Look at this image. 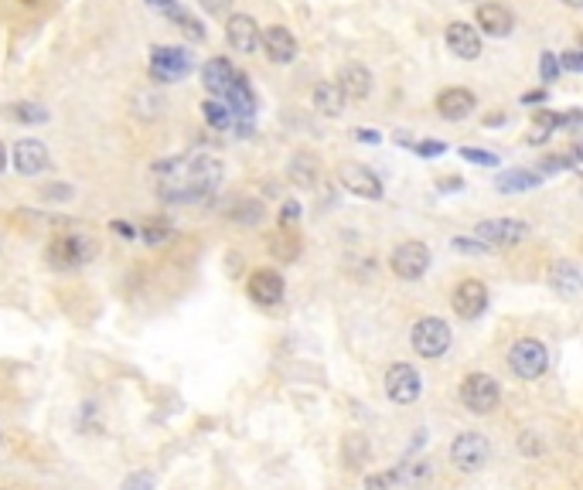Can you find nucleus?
<instances>
[{
  "label": "nucleus",
  "instance_id": "nucleus-1",
  "mask_svg": "<svg viewBox=\"0 0 583 490\" xmlns=\"http://www.w3.org/2000/svg\"><path fill=\"white\" fill-rule=\"evenodd\" d=\"M160 195L168 201H199L222 184V164L215 157H185L157 164Z\"/></svg>",
  "mask_w": 583,
  "mask_h": 490
},
{
  "label": "nucleus",
  "instance_id": "nucleus-2",
  "mask_svg": "<svg viewBox=\"0 0 583 490\" xmlns=\"http://www.w3.org/2000/svg\"><path fill=\"white\" fill-rule=\"evenodd\" d=\"M457 399L471 416H491L501 402V385L488 371H471L457 385Z\"/></svg>",
  "mask_w": 583,
  "mask_h": 490
},
{
  "label": "nucleus",
  "instance_id": "nucleus-3",
  "mask_svg": "<svg viewBox=\"0 0 583 490\" xmlns=\"http://www.w3.org/2000/svg\"><path fill=\"white\" fill-rule=\"evenodd\" d=\"M451 341H454V334H451L447 321H441V317H420L410 331V348L416 351L423 361L443 358L447 348H451Z\"/></svg>",
  "mask_w": 583,
  "mask_h": 490
},
{
  "label": "nucleus",
  "instance_id": "nucleus-4",
  "mask_svg": "<svg viewBox=\"0 0 583 490\" xmlns=\"http://www.w3.org/2000/svg\"><path fill=\"white\" fill-rule=\"evenodd\" d=\"M509 368H512L515 379L522 381L542 379L546 368H549V348L542 344L539 337H519L509 348Z\"/></svg>",
  "mask_w": 583,
  "mask_h": 490
},
{
  "label": "nucleus",
  "instance_id": "nucleus-5",
  "mask_svg": "<svg viewBox=\"0 0 583 490\" xmlns=\"http://www.w3.org/2000/svg\"><path fill=\"white\" fill-rule=\"evenodd\" d=\"M48 266L58 269V273H72V269L86 266L96 259V242L86 235H58L52 238V245H48Z\"/></svg>",
  "mask_w": 583,
  "mask_h": 490
},
{
  "label": "nucleus",
  "instance_id": "nucleus-6",
  "mask_svg": "<svg viewBox=\"0 0 583 490\" xmlns=\"http://www.w3.org/2000/svg\"><path fill=\"white\" fill-rule=\"evenodd\" d=\"M430 263H433V255H430V245L427 242H399L393 255H389V269H393V276L403 283H416L427 276Z\"/></svg>",
  "mask_w": 583,
  "mask_h": 490
},
{
  "label": "nucleus",
  "instance_id": "nucleus-7",
  "mask_svg": "<svg viewBox=\"0 0 583 490\" xmlns=\"http://www.w3.org/2000/svg\"><path fill=\"white\" fill-rule=\"evenodd\" d=\"M488 460H491V443H488L484 433L464 429V433L454 436V443H451V463H454L461 474H478V470H484Z\"/></svg>",
  "mask_w": 583,
  "mask_h": 490
},
{
  "label": "nucleus",
  "instance_id": "nucleus-8",
  "mask_svg": "<svg viewBox=\"0 0 583 490\" xmlns=\"http://www.w3.org/2000/svg\"><path fill=\"white\" fill-rule=\"evenodd\" d=\"M385 395H389V402H396V406H413L420 392H423V379H420V371L406 361H393L385 368Z\"/></svg>",
  "mask_w": 583,
  "mask_h": 490
},
{
  "label": "nucleus",
  "instance_id": "nucleus-9",
  "mask_svg": "<svg viewBox=\"0 0 583 490\" xmlns=\"http://www.w3.org/2000/svg\"><path fill=\"white\" fill-rule=\"evenodd\" d=\"M474 238H481L491 249H515L519 242L529 238V225L519 218H488L474 228Z\"/></svg>",
  "mask_w": 583,
  "mask_h": 490
},
{
  "label": "nucleus",
  "instance_id": "nucleus-10",
  "mask_svg": "<svg viewBox=\"0 0 583 490\" xmlns=\"http://www.w3.org/2000/svg\"><path fill=\"white\" fill-rule=\"evenodd\" d=\"M488 300H491L488 286H484L481 280L468 276V280H461L454 286V293H451V307H454V313L461 317V321H478L484 310H488Z\"/></svg>",
  "mask_w": 583,
  "mask_h": 490
},
{
  "label": "nucleus",
  "instance_id": "nucleus-11",
  "mask_svg": "<svg viewBox=\"0 0 583 490\" xmlns=\"http://www.w3.org/2000/svg\"><path fill=\"white\" fill-rule=\"evenodd\" d=\"M191 72V55L174 44H157L151 52V75L157 82H178Z\"/></svg>",
  "mask_w": 583,
  "mask_h": 490
},
{
  "label": "nucleus",
  "instance_id": "nucleus-12",
  "mask_svg": "<svg viewBox=\"0 0 583 490\" xmlns=\"http://www.w3.org/2000/svg\"><path fill=\"white\" fill-rule=\"evenodd\" d=\"M338 181H342L345 191H352L355 197H369V201H379V197H383L379 174L369 170L365 164H355V160L342 164V168H338Z\"/></svg>",
  "mask_w": 583,
  "mask_h": 490
},
{
  "label": "nucleus",
  "instance_id": "nucleus-13",
  "mask_svg": "<svg viewBox=\"0 0 583 490\" xmlns=\"http://www.w3.org/2000/svg\"><path fill=\"white\" fill-rule=\"evenodd\" d=\"M246 290H249V300L259 303V307H277L287 293V283L284 276L277 273V269H253V276L246 283Z\"/></svg>",
  "mask_w": 583,
  "mask_h": 490
},
{
  "label": "nucleus",
  "instance_id": "nucleus-14",
  "mask_svg": "<svg viewBox=\"0 0 583 490\" xmlns=\"http://www.w3.org/2000/svg\"><path fill=\"white\" fill-rule=\"evenodd\" d=\"M226 42L232 52L253 55L259 44H263V31H259V24L249 14H232L226 24Z\"/></svg>",
  "mask_w": 583,
  "mask_h": 490
},
{
  "label": "nucleus",
  "instance_id": "nucleus-15",
  "mask_svg": "<svg viewBox=\"0 0 583 490\" xmlns=\"http://www.w3.org/2000/svg\"><path fill=\"white\" fill-rule=\"evenodd\" d=\"M443 42H447V48H451L457 58H464V62L481 58V34H478L474 24H468V21H451L447 31H443Z\"/></svg>",
  "mask_w": 583,
  "mask_h": 490
},
{
  "label": "nucleus",
  "instance_id": "nucleus-16",
  "mask_svg": "<svg viewBox=\"0 0 583 490\" xmlns=\"http://www.w3.org/2000/svg\"><path fill=\"white\" fill-rule=\"evenodd\" d=\"M263 52L273 65H290L297 58V38L284 24H270V28H263Z\"/></svg>",
  "mask_w": 583,
  "mask_h": 490
},
{
  "label": "nucleus",
  "instance_id": "nucleus-17",
  "mask_svg": "<svg viewBox=\"0 0 583 490\" xmlns=\"http://www.w3.org/2000/svg\"><path fill=\"white\" fill-rule=\"evenodd\" d=\"M474 17H478V28H481L484 34H495V38H505V34H512L515 28V14L505 4H495V0L478 4Z\"/></svg>",
  "mask_w": 583,
  "mask_h": 490
},
{
  "label": "nucleus",
  "instance_id": "nucleus-18",
  "mask_svg": "<svg viewBox=\"0 0 583 490\" xmlns=\"http://www.w3.org/2000/svg\"><path fill=\"white\" fill-rule=\"evenodd\" d=\"M474 110H478V99H474V92H471V89H461V85H454V89H443L441 96H437V112H441L443 120H451V123L468 120Z\"/></svg>",
  "mask_w": 583,
  "mask_h": 490
},
{
  "label": "nucleus",
  "instance_id": "nucleus-19",
  "mask_svg": "<svg viewBox=\"0 0 583 490\" xmlns=\"http://www.w3.org/2000/svg\"><path fill=\"white\" fill-rule=\"evenodd\" d=\"M239 79V72L232 69V62L228 58H212V62H205L201 65V85L212 92V96H228V89L236 85Z\"/></svg>",
  "mask_w": 583,
  "mask_h": 490
},
{
  "label": "nucleus",
  "instance_id": "nucleus-20",
  "mask_svg": "<svg viewBox=\"0 0 583 490\" xmlns=\"http://www.w3.org/2000/svg\"><path fill=\"white\" fill-rule=\"evenodd\" d=\"M52 160H48V147L42 140H17L15 143V170L24 174V178H34L42 174Z\"/></svg>",
  "mask_w": 583,
  "mask_h": 490
},
{
  "label": "nucleus",
  "instance_id": "nucleus-21",
  "mask_svg": "<svg viewBox=\"0 0 583 490\" xmlns=\"http://www.w3.org/2000/svg\"><path fill=\"white\" fill-rule=\"evenodd\" d=\"M338 85L348 99H365L372 96V72L365 65H345L338 72Z\"/></svg>",
  "mask_w": 583,
  "mask_h": 490
},
{
  "label": "nucleus",
  "instance_id": "nucleus-22",
  "mask_svg": "<svg viewBox=\"0 0 583 490\" xmlns=\"http://www.w3.org/2000/svg\"><path fill=\"white\" fill-rule=\"evenodd\" d=\"M348 96L342 92L338 82H317L314 85V110L325 112V116H342Z\"/></svg>",
  "mask_w": 583,
  "mask_h": 490
},
{
  "label": "nucleus",
  "instance_id": "nucleus-23",
  "mask_svg": "<svg viewBox=\"0 0 583 490\" xmlns=\"http://www.w3.org/2000/svg\"><path fill=\"white\" fill-rule=\"evenodd\" d=\"M226 106L232 110V116H242L246 123L253 120V112H257V99H253V89H249V82L246 79H236V85L228 89V96H226Z\"/></svg>",
  "mask_w": 583,
  "mask_h": 490
},
{
  "label": "nucleus",
  "instance_id": "nucleus-24",
  "mask_svg": "<svg viewBox=\"0 0 583 490\" xmlns=\"http://www.w3.org/2000/svg\"><path fill=\"white\" fill-rule=\"evenodd\" d=\"M549 283H553L559 293H577L583 286V273L577 263H569V259H559V263H553V269H549Z\"/></svg>",
  "mask_w": 583,
  "mask_h": 490
},
{
  "label": "nucleus",
  "instance_id": "nucleus-25",
  "mask_svg": "<svg viewBox=\"0 0 583 490\" xmlns=\"http://www.w3.org/2000/svg\"><path fill=\"white\" fill-rule=\"evenodd\" d=\"M287 178L297 187H314L317 184V157L311 154H294L287 164Z\"/></svg>",
  "mask_w": 583,
  "mask_h": 490
},
{
  "label": "nucleus",
  "instance_id": "nucleus-26",
  "mask_svg": "<svg viewBox=\"0 0 583 490\" xmlns=\"http://www.w3.org/2000/svg\"><path fill=\"white\" fill-rule=\"evenodd\" d=\"M342 456H345V463H348L352 470H362V466L372 460L369 439H365L362 433H348V436H345V443H342Z\"/></svg>",
  "mask_w": 583,
  "mask_h": 490
},
{
  "label": "nucleus",
  "instance_id": "nucleus-27",
  "mask_svg": "<svg viewBox=\"0 0 583 490\" xmlns=\"http://www.w3.org/2000/svg\"><path fill=\"white\" fill-rule=\"evenodd\" d=\"M542 178L539 174H532V170H505V174H498L495 187L501 195H519V191H529V187H536Z\"/></svg>",
  "mask_w": 583,
  "mask_h": 490
},
{
  "label": "nucleus",
  "instance_id": "nucleus-28",
  "mask_svg": "<svg viewBox=\"0 0 583 490\" xmlns=\"http://www.w3.org/2000/svg\"><path fill=\"white\" fill-rule=\"evenodd\" d=\"M4 116L15 120V123H24V127L48 123V110L38 106V102H11V106H4Z\"/></svg>",
  "mask_w": 583,
  "mask_h": 490
},
{
  "label": "nucleus",
  "instance_id": "nucleus-29",
  "mask_svg": "<svg viewBox=\"0 0 583 490\" xmlns=\"http://www.w3.org/2000/svg\"><path fill=\"white\" fill-rule=\"evenodd\" d=\"M228 218L236 225H246V228H253V225H259L263 218H267V208L259 205L257 197H239L232 208H228Z\"/></svg>",
  "mask_w": 583,
  "mask_h": 490
},
{
  "label": "nucleus",
  "instance_id": "nucleus-30",
  "mask_svg": "<svg viewBox=\"0 0 583 490\" xmlns=\"http://www.w3.org/2000/svg\"><path fill=\"white\" fill-rule=\"evenodd\" d=\"M201 116H205V123H209L212 130L232 127V110H228L226 102H219V99H209V102L201 106Z\"/></svg>",
  "mask_w": 583,
  "mask_h": 490
},
{
  "label": "nucleus",
  "instance_id": "nucleus-31",
  "mask_svg": "<svg viewBox=\"0 0 583 490\" xmlns=\"http://www.w3.org/2000/svg\"><path fill=\"white\" fill-rule=\"evenodd\" d=\"M141 235H143L147 245H160V242H168V238H171V225L160 222V218H151V222L143 225Z\"/></svg>",
  "mask_w": 583,
  "mask_h": 490
},
{
  "label": "nucleus",
  "instance_id": "nucleus-32",
  "mask_svg": "<svg viewBox=\"0 0 583 490\" xmlns=\"http://www.w3.org/2000/svg\"><path fill=\"white\" fill-rule=\"evenodd\" d=\"M451 245H454L457 253H464V255H471V253L481 255V253H488V249H491V245H484L481 238H474V235H471V238H468V235H457L454 242H451Z\"/></svg>",
  "mask_w": 583,
  "mask_h": 490
},
{
  "label": "nucleus",
  "instance_id": "nucleus-33",
  "mask_svg": "<svg viewBox=\"0 0 583 490\" xmlns=\"http://www.w3.org/2000/svg\"><path fill=\"white\" fill-rule=\"evenodd\" d=\"M273 255H277V259H287V263H290V259H297V242H294V238H287V235H280V238H273Z\"/></svg>",
  "mask_w": 583,
  "mask_h": 490
},
{
  "label": "nucleus",
  "instance_id": "nucleus-34",
  "mask_svg": "<svg viewBox=\"0 0 583 490\" xmlns=\"http://www.w3.org/2000/svg\"><path fill=\"white\" fill-rule=\"evenodd\" d=\"M393 484H399V474L396 470H383V474H372L365 480V490H389Z\"/></svg>",
  "mask_w": 583,
  "mask_h": 490
},
{
  "label": "nucleus",
  "instance_id": "nucleus-35",
  "mask_svg": "<svg viewBox=\"0 0 583 490\" xmlns=\"http://www.w3.org/2000/svg\"><path fill=\"white\" fill-rule=\"evenodd\" d=\"M539 72H542V82H556V75H559V58H556L553 52H542Z\"/></svg>",
  "mask_w": 583,
  "mask_h": 490
},
{
  "label": "nucleus",
  "instance_id": "nucleus-36",
  "mask_svg": "<svg viewBox=\"0 0 583 490\" xmlns=\"http://www.w3.org/2000/svg\"><path fill=\"white\" fill-rule=\"evenodd\" d=\"M542 443H539V436L536 433H522L519 436V453H522V456H542Z\"/></svg>",
  "mask_w": 583,
  "mask_h": 490
},
{
  "label": "nucleus",
  "instance_id": "nucleus-37",
  "mask_svg": "<svg viewBox=\"0 0 583 490\" xmlns=\"http://www.w3.org/2000/svg\"><path fill=\"white\" fill-rule=\"evenodd\" d=\"M297 222H300V205L290 197V201L280 205V228H294Z\"/></svg>",
  "mask_w": 583,
  "mask_h": 490
},
{
  "label": "nucleus",
  "instance_id": "nucleus-38",
  "mask_svg": "<svg viewBox=\"0 0 583 490\" xmlns=\"http://www.w3.org/2000/svg\"><path fill=\"white\" fill-rule=\"evenodd\" d=\"M123 490H154V474H147V470L130 474L127 480H123Z\"/></svg>",
  "mask_w": 583,
  "mask_h": 490
},
{
  "label": "nucleus",
  "instance_id": "nucleus-39",
  "mask_svg": "<svg viewBox=\"0 0 583 490\" xmlns=\"http://www.w3.org/2000/svg\"><path fill=\"white\" fill-rule=\"evenodd\" d=\"M461 157H464V160H474V164H484V168H495L498 164L495 154H488V150H474V147H464Z\"/></svg>",
  "mask_w": 583,
  "mask_h": 490
},
{
  "label": "nucleus",
  "instance_id": "nucleus-40",
  "mask_svg": "<svg viewBox=\"0 0 583 490\" xmlns=\"http://www.w3.org/2000/svg\"><path fill=\"white\" fill-rule=\"evenodd\" d=\"M174 24H181V31H185V34H191V42H201V38H205V28H201V24L191 14H181Z\"/></svg>",
  "mask_w": 583,
  "mask_h": 490
},
{
  "label": "nucleus",
  "instance_id": "nucleus-41",
  "mask_svg": "<svg viewBox=\"0 0 583 490\" xmlns=\"http://www.w3.org/2000/svg\"><path fill=\"white\" fill-rule=\"evenodd\" d=\"M42 197L44 201H72V187L69 184H48V187H42Z\"/></svg>",
  "mask_w": 583,
  "mask_h": 490
},
{
  "label": "nucleus",
  "instance_id": "nucleus-42",
  "mask_svg": "<svg viewBox=\"0 0 583 490\" xmlns=\"http://www.w3.org/2000/svg\"><path fill=\"white\" fill-rule=\"evenodd\" d=\"M147 4H151L154 11H160L164 17H171V21H178V17L185 14V11L178 7V0H147Z\"/></svg>",
  "mask_w": 583,
  "mask_h": 490
},
{
  "label": "nucleus",
  "instance_id": "nucleus-43",
  "mask_svg": "<svg viewBox=\"0 0 583 490\" xmlns=\"http://www.w3.org/2000/svg\"><path fill=\"white\" fill-rule=\"evenodd\" d=\"M199 7L205 11V14H215V17H222L232 7V0H199Z\"/></svg>",
  "mask_w": 583,
  "mask_h": 490
},
{
  "label": "nucleus",
  "instance_id": "nucleus-44",
  "mask_svg": "<svg viewBox=\"0 0 583 490\" xmlns=\"http://www.w3.org/2000/svg\"><path fill=\"white\" fill-rule=\"evenodd\" d=\"M413 150L420 157H441V154H447V143H410Z\"/></svg>",
  "mask_w": 583,
  "mask_h": 490
},
{
  "label": "nucleus",
  "instance_id": "nucleus-45",
  "mask_svg": "<svg viewBox=\"0 0 583 490\" xmlns=\"http://www.w3.org/2000/svg\"><path fill=\"white\" fill-rule=\"evenodd\" d=\"M352 137H355V140H362V143H379V140H383V133H379V130H355Z\"/></svg>",
  "mask_w": 583,
  "mask_h": 490
},
{
  "label": "nucleus",
  "instance_id": "nucleus-46",
  "mask_svg": "<svg viewBox=\"0 0 583 490\" xmlns=\"http://www.w3.org/2000/svg\"><path fill=\"white\" fill-rule=\"evenodd\" d=\"M113 232L116 235H123V238H137L141 232L133 228V225H127V222H113Z\"/></svg>",
  "mask_w": 583,
  "mask_h": 490
},
{
  "label": "nucleus",
  "instance_id": "nucleus-47",
  "mask_svg": "<svg viewBox=\"0 0 583 490\" xmlns=\"http://www.w3.org/2000/svg\"><path fill=\"white\" fill-rule=\"evenodd\" d=\"M542 99H546V92H526V96H522V102H542Z\"/></svg>",
  "mask_w": 583,
  "mask_h": 490
},
{
  "label": "nucleus",
  "instance_id": "nucleus-48",
  "mask_svg": "<svg viewBox=\"0 0 583 490\" xmlns=\"http://www.w3.org/2000/svg\"><path fill=\"white\" fill-rule=\"evenodd\" d=\"M7 168V150H4V143H0V170Z\"/></svg>",
  "mask_w": 583,
  "mask_h": 490
},
{
  "label": "nucleus",
  "instance_id": "nucleus-49",
  "mask_svg": "<svg viewBox=\"0 0 583 490\" xmlns=\"http://www.w3.org/2000/svg\"><path fill=\"white\" fill-rule=\"evenodd\" d=\"M567 7H583V0H563Z\"/></svg>",
  "mask_w": 583,
  "mask_h": 490
}]
</instances>
